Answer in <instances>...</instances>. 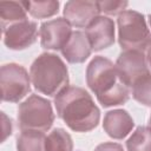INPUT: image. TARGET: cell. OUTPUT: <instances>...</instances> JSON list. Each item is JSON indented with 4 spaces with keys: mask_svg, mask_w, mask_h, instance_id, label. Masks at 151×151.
<instances>
[{
    "mask_svg": "<svg viewBox=\"0 0 151 151\" xmlns=\"http://www.w3.org/2000/svg\"><path fill=\"white\" fill-rule=\"evenodd\" d=\"M150 123H151V116H150Z\"/></svg>",
    "mask_w": 151,
    "mask_h": 151,
    "instance_id": "obj_25",
    "label": "cell"
},
{
    "mask_svg": "<svg viewBox=\"0 0 151 151\" xmlns=\"http://www.w3.org/2000/svg\"><path fill=\"white\" fill-rule=\"evenodd\" d=\"M116 67L122 81L127 87H132L138 79L150 74L146 57L142 51L131 50L122 52L117 59Z\"/></svg>",
    "mask_w": 151,
    "mask_h": 151,
    "instance_id": "obj_7",
    "label": "cell"
},
{
    "mask_svg": "<svg viewBox=\"0 0 151 151\" xmlns=\"http://www.w3.org/2000/svg\"><path fill=\"white\" fill-rule=\"evenodd\" d=\"M132 97L138 103L151 106V73L138 79L132 85Z\"/></svg>",
    "mask_w": 151,
    "mask_h": 151,
    "instance_id": "obj_19",
    "label": "cell"
},
{
    "mask_svg": "<svg viewBox=\"0 0 151 151\" xmlns=\"http://www.w3.org/2000/svg\"><path fill=\"white\" fill-rule=\"evenodd\" d=\"M46 136L44 132L25 130L17 139L18 151H47L46 147Z\"/></svg>",
    "mask_w": 151,
    "mask_h": 151,
    "instance_id": "obj_15",
    "label": "cell"
},
{
    "mask_svg": "<svg viewBox=\"0 0 151 151\" xmlns=\"http://www.w3.org/2000/svg\"><path fill=\"white\" fill-rule=\"evenodd\" d=\"M127 151H151V126H139L126 142Z\"/></svg>",
    "mask_w": 151,
    "mask_h": 151,
    "instance_id": "obj_17",
    "label": "cell"
},
{
    "mask_svg": "<svg viewBox=\"0 0 151 151\" xmlns=\"http://www.w3.org/2000/svg\"><path fill=\"white\" fill-rule=\"evenodd\" d=\"M0 86L4 101L18 103L29 92L31 77L21 65L6 64L0 70Z\"/></svg>",
    "mask_w": 151,
    "mask_h": 151,
    "instance_id": "obj_6",
    "label": "cell"
},
{
    "mask_svg": "<svg viewBox=\"0 0 151 151\" xmlns=\"http://www.w3.org/2000/svg\"><path fill=\"white\" fill-rule=\"evenodd\" d=\"M100 8L98 1L90 0H72L64 6L65 19L71 26L87 27L97 17H99Z\"/></svg>",
    "mask_w": 151,
    "mask_h": 151,
    "instance_id": "obj_10",
    "label": "cell"
},
{
    "mask_svg": "<svg viewBox=\"0 0 151 151\" xmlns=\"http://www.w3.org/2000/svg\"><path fill=\"white\" fill-rule=\"evenodd\" d=\"M27 12L38 19L52 17L59 11V1L45 0V1H25Z\"/></svg>",
    "mask_w": 151,
    "mask_h": 151,
    "instance_id": "obj_18",
    "label": "cell"
},
{
    "mask_svg": "<svg viewBox=\"0 0 151 151\" xmlns=\"http://www.w3.org/2000/svg\"><path fill=\"white\" fill-rule=\"evenodd\" d=\"M26 14H27V8L25 1H1L0 18H1L2 31H5L9 25L27 20Z\"/></svg>",
    "mask_w": 151,
    "mask_h": 151,
    "instance_id": "obj_14",
    "label": "cell"
},
{
    "mask_svg": "<svg viewBox=\"0 0 151 151\" xmlns=\"http://www.w3.org/2000/svg\"><path fill=\"white\" fill-rule=\"evenodd\" d=\"M118 41L125 51L143 52L151 46V32L142 13L124 11L118 15Z\"/></svg>",
    "mask_w": 151,
    "mask_h": 151,
    "instance_id": "obj_4",
    "label": "cell"
},
{
    "mask_svg": "<svg viewBox=\"0 0 151 151\" xmlns=\"http://www.w3.org/2000/svg\"><path fill=\"white\" fill-rule=\"evenodd\" d=\"M72 33L73 32L70 22L64 18H57L42 22L39 29L41 46L47 50L61 51L71 38Z\"/></svg>",
    "mask_w": 151,
    "mask_h": 151,
    "instance_id": "obj_8",
    "label": "cell"
},
{
    "mask_svg": "<svg viewBox=\"0 0 151 151\" xmlns=\"http://www.w3.org/2000/svg\"><path fill=\"white\" fill-rule=\"evenodd\" d=\"M134 126L132 117L125 110L109 111L103 120V127L105 132L113 139L125 138Z\"/></svg>",
    "mask_w": 151,
    "mask_h": 151,
    "instance_id": "obj_12",
    "label": "cell"
},
{
    "mask_svg": "<svg viewBox=\"0 0 151 151\" xmlns=\"http://www.w3.org/2000/svg\"><path fill=\"white\" fill-rule=\"evenodd\" d=\"M18 122L19 127L22 131H47L51 129L54 122V113L51 101L37 94L29 96L19 105Z\"/></svg>",
    "mask_w": 151,
    "mask_h": 151,
    "instance_id": "obj_5",
    "label": "cell"
},
{
    "mask_svg": "<svg viewBox=\"0 0 151 151\" xmlns=\"http://www.w3.org/2000/svg\"><path fill=\"white\" fill-rule=\"evenodd\" d=\"M86 37L92 50L101 51L114 42V22L107 17H97L87 27Z\"/></svg>",
    "mask_w": 151,
    "mask_h": 151,
    "instance_id": "obj_11",
    "label": "cell"
},
{
    "mask_svg": "<svg viewBox=\"0 0 151 151\" xmlns=\"http://www.w3.org/2000/svg\"><path fill=\"white\" fill-rule=\"evenodd\" d=\"M86 83L104 107L125 104L129 87L122 81L116 65L101 55L94 57L86 68Z\"/></svg>",
    "mask_w": 151,
    "mask_h": 151,
    "instance_id": "obj_2",
    "label": "cell"
},
{
    "mask_svg": "<svg viewBox=\"0 0 151 151\" xmlns=\"http://www.w3.org/2000/svg\"><path fill=\"white\" fill-rule=\"evenodd\" d=\"M57 114L76 132H88L97 127L100 111L91 94L81 87L67 86L55 96Z\"/></svg>",
    "mask_w": 151,
    "mask_h": 151,
    "instance_id": "obj_1",
    "label": "cell"
},
{
    "mask_svg": "<svg viewBox=\"0 0 151 151\" xmlns=\"http://www.w3.org/2000/svg\"><path fill=\"white\" fill-rule=\"evenodd\" d=\"M92 47L85 33L76 31L72 33L71 38L66 45L61 48V54L71 64L84 63L91 54Z\"/></svg>",
    "mask_w": 151,
    "mask_h": 151,
    "instance_id": "obj_13",
    "label": "cell"
},
{
    "mask_svg": "<svg viewBox=\"0 0 151 151\" xmlns=\"http://www.w3.org/2000/svg\"><path fill=\"white\" fill-rule=\"evenodd\" d=\"M2 116V119H4V125H2V142L7 138V136H9L11 133H12V122H11V119H8L6 116H5V113H2L1 114Z\"/></svg>",
    "mask_w": 151,
    "mask_h": 151,
    "instance_id": "obj_22",
    "label": "cell"
},
{
    "mask_svg": "<svg viewBox=\"0 0 151 151\" xmlns=\"http://www.w3.org/2000/svg\"><path fill=\"white\" fill-rule=\"evenodd\" d=\"M94 151H124L123 146L120 144L117 143H112V142H106L103 144H99Z\"/></svg>",
    "mask_w": 151,
    "mask_h": 151,
    "instance_id": "obj_21",
    "label": "cell"
},
{
    "mask_svg": "<svg viewBox=\"0 0 151 151\" xmlns=\"http://www.w3.org/2000/svg\"><path fill=\"white\" fill-rule=\"evenodd\" d=\"M38 37V26L34 21L24 20L9 25L4 31V42L9 50L20 51L35 42Z\"/></svg>",
    "mask_w": 151,
    "mask_h": 151,
    "instance_id": "obj_9",
    "label": "cell"
},
{
    "mask_svg": "<svg viewBox=\"0 0 151 151\" xmlns=\"http://www.w3.org/2000/svg\"><path fill=\"white\" fill-rule=\"evenodd\" d=\"M31 81L35 90L53 97L68 86V71L65 63L53 53L40 54L31 65Z\"/></svg>",
    "mask_w": 151,
    "mask_h": 151,
    "instance_id": "obj_3",
    "label": "cell"
},
{
    "mask_svg": "<svg viewBox=\"0 0 151 151\" xmlns=\"http://www.w3.org/2000/svg\"><path fill=\"white\" fill-rule=\"evenodd\" d=\"M146 60H147V63H149V64H150V66H151V46H150V47H149V50H147Z\"/></svg>",
    "mask_w": 151,
    "mask_h": 151,
    "instance_id": "obj_23",
    "label": "cell"
},
{
    "mask_svg": "<svg viewBox=\"0 0 151 151\" xmlns=\"http://www.w3.org/2000/svg\"><path fill=\"white\" fill-rule=\"evenodd\" d=\"M149 22H150V26H151V14L149 15Z\"/></svg>",
    "mask_w": 151,
    "mask_h": 151,
    "instance_id": "obj_24",
    "label": "cell"
},
{
    "mask_svg": "<svg viewBox=\"0 0 151 151\" xmlns=\"http://www.w3.org/2000/svg\"><path fill=\"white\" fill-rule=\"evenodd\" d=\"M47 151H73V140L64 129L57 127L46 138Z\"/></svg>",
    "mask_w": 151,
    "mask_h": 151,
    "instance_id": "obj_16",
    "label": "cell"
},
{
    "mask_svg": "<svg viewBox=\"0 0 151 151\" xmlns=\"http://www.w3.org/2000/svg\"><path fill=\"white\" fill-rule=\"evenodd\" d=\"M100 12H104L109 15H117L125 11L127 2L126 1H98Z\"/></svg>",
    "mask_w": 151,
    "mask_h": 151,
    "instance_id": "obj_20",
    "label": "cell"
}]
</instances>
